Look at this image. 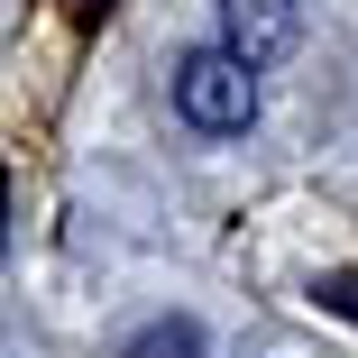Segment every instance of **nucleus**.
Instances as JSON below:
<instances>
[{
    "instance_id": "obj_3",
    "label": "nucleus",
    "mask_w": 358,
    "mask_h": 358,
    "mask_svg": "<svg viewBox=\"0 0 358 358\" xmlns=\"http://www.w3.org/2000/svg\"><path fill=\"white\" fill-rule=\"evenodd\" d=\"M120 358H202V322H148Z\"/></svg>"
},
{
    "instance_id": "obj_2",
    "label": "nucleus",
    "mask_w": 358,
    "mask_h": 358,
    "mask_svg": "<svg viewBox=\"0 0 358 358\" xmlns=\"http://www.w3.org/2000/svg\"><path fill=\"white\" fill-rule=\"evenodd\" d=\"M294 37H303V10H294V0H221V46L230 55L275 64Z\"/></svg>"
},
{
    "instance_id": "obj_1",
    "label": "nucleus",
    "mask_w": 358,
    "mask_h": 358,
    "mask_svg": "<svg viewBox=\"0 0 358 358\" xmlns=\"http://www.w3.org/2000/svg\"><path fill=\"white\" fill-rule=\"evenodd\" d=\"M175 110H184L202 138L248 129V120H257V64L230 55V46H193V55L175 64Z\"/></svg>"
}]
</instances>
